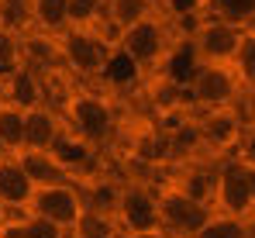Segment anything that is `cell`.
I'll use <instances>...</instances> for the list:
<instances>
[{
	"instance_id": "cell-1",
	"label": "cell",
	"mask_w": 255,
	"mask_h": 238,
	"mask_svg": "<svg viewBox=\"0 0 255 238\" xmlns=\"http://www.w3.org/2000/svg\"><path fill=\"white\" fill-rule=\"evenodd\" d=\"M59 114H62L66 131H69L73 138L86 142L90 149L104 145V142L114 135V128H118L114 100L104 97V93H97V90H69V93L62 97Z\"/></svg>"
},
{
	"instance_id": "cell-2",
	"label": "cell",
	"mask_w": 255,
	"mask_h": 238,
	"mask_svg": "<svg viewBox=\"0 0 255 238\" xmlns=\"http://www.w3.org/2000/svg\"><path fill=\"white\" fill-rule=\"evenodd\" d=\"M114 48L125 55L128 62H134L141 73L155 69L162 62H169L172 41H169V24L162 21V14H152L145 21H134L121 31H114Z\"/></svg>"
},
{
	"instance_id": "cell-3",
	"label": "cell",
	"mask_w": 255,
	"mask_h": 238,
	"mask_svg": "<svg viewBox=\"0 0 255 238\" xmlns=\"http://www.w3.org/2000/svg\"><path fill=\"white\" fill-rule=\"evenodd\" d=\"M183 97L193 111H214V107H235V100L245 97V83L235 73V66H214L197 62L193 73L183 83Z\"/></svg>"
},
{
	"instance_id": "cell-4",
	"label": "cell",
	"mask_w": 255,
	"mask_h": 238,
	"mask_svg": "<svg viewBox=\"0 0 255 238\" xmlns=\"http://www.w3.org/2000/svg\"><path fill=\"white\" fill-rule=\"evenodd\" d=\"M111 55H114V38L100 28H66L59 35V62L73 76L100 79Z\"/></svg>"
},
{
	"instance_id": "cell-5",
	"label": "cell",
	"mask_w": 255,
	"mask_h": 238,
	"mask_svg": "<svg viewBox=\"0 0 255 238\" xmlns=\"http://www.w3.org/2000/svg\"><path fill=\"white\" fill-rule=\"evenodd\" d=\"M249 28H238L224 17H214L207 14L204 21H197L193 35H190V48H193V59L197 62H214V66H231L242 38H245Z\"/></svg>"
},
{
	"instance_id": "cell-6",
	"label": "cell",
	"mask_w": 255,
	"mask_h": 238,
	"mask_svg": "<svg viewBox=\"0 0 255 238\" xmlns=\"http://www.w3.org/2000/svg\"><path fill=\"white\" fill-rule=\"evenodd\" d=\"M155 200H159V225H162V232H169V235L197 238V232L207 225V218L214 214L211 207L190 200L172 180H166V183L155 187Z\"/></svg>"
},
{
	"instance_id": "cell-7",
	"label": "cell",
	"mask_w": 255,
	"mask_h": 238,
	"mask_svg": "<svg viewBox=\"0 0 255 238\" xmlns=\"http://www.w3.org/2000/svg\"><path fill=\"white\" fill-rule=\"evenodd\" d=\"M83 211H86L83 187H76L73 180H66V183H52V187H35L31 204H28V214L52 221V225L62 228L66 235L73 232V225L80 221Z\"/></svg>"
},
{
	"instance_id": "cell-8",
	"label": "cell",
	"mask_w": 255,
	"mask_h": 238,
	"mask_svg": "<svg viewBox=\"0 0 255 238\" xmlns=\"http://www.w3.org/2000/svg\"><path fill=\"white\" fill-rule=\"evenodd\" d=\"M114 221L121 228V235H138V232H155L159 225V200L155 187H148L145 180H128L121 183V194L114 204Z\"/></svg>"
},
{
	"instance_id": "cell-9",
	"label": "cell",
	"mask_w": 255,
	"mask_h": 238,
	"mask_svg": "<svg viewBox=\"0 0 255 238\" xmlns=\"http://www.w3.org/2000/svg\"><path fill=\"white\" fill-rule=\"evenodd\" d=\"M197 131H200V142H204V152L214 156H228V152H238V142H242V131H245V118H242V107H214V111H197Z\"/></svg>"
},
{
	"instance_id": "cell-10",
	"label": "cell",
	"mask_w": 255,
	"mask_h": 238,
	"mask_svg": "<svg viewBox=\"0 0 255 238\" xmlns=\"http://www.w3.org/2000/svg\"><path fill=\"white\" fill-rule=\"evenodd\" d=\"M211 211L217 214H231L242 221H255L252 211V194H249V180H245V166L242 159H224V166L214 176V204Z\"/></svg>"
},
{
	"instance_id": "cell-11",
	"label": "cell",
	"mask_w": 255,
	"mask_h": 238,
	"mask_svg": "<svg viewBox=\"0 0 255 238\" xmlns=\"http://www.w3.org/2000/svg\"><path fill=\"white\" fill-rule=\"evenodd\" d=\"M62 135L66 124L55 104H38L24 111V152H52Z\"/></svg>"
},
{
	"instance_id": "cell-12",
	"label": "cell",
	"mask_w": 255,
	"mask_h": 238,
	"mask_svg": "<svg viewBox=\"0 0 255 238\" xmlns=\"http://www.w3.org/2000/svg\"><path fill=\"white\" fill-rule=\"evenodd\" d=\"M48 97V83L42 79V73H35V69H17L14 76H7L0 83V100H7V104H14V107H21V111H28V107H38V104H48L45 100Z\"/></svg>"
},
{
	"instance_id": "cell-13",
	"label": "cell",
	"mask_w": 255,
	"mask_h": 238,
	"mask_svg": "<svg viewBox=\"0 0 255 238\" xmlns=\"http://www.w3.org/2000/svg\"><path fill=\"white\" fill-rule=\"evenodd\" d=\"M35 194V183L28 180V173L21 169V162L14 156H0V204L7 211H28Z\"/></svg>"
},
{
	"instance_id": "cell-14",
	"label": "cell",
	"mask_w": 255,
	"mask_h": 238,
	"mask_svg": "<svg viewBox=\"0 0 255 238\" xmlns=\"http://www.w3.org/2000/svg\"><path fill=\"white\" fill-rule=\"evenodd\" d=\"M21 162V169L28 173V180L35 183V187H52V183H66V180H73L66 169H62V162L55 159V152H21V156H14Z\"/></svg>"
},
{
	"instance_id": "cell-15",
	"label": "cell",
	"mask_w": 255,
	"mask_h": 238,
	"mask_svg": "<svg viewBox=\"0 0 255 238\" xmlns=\"http://www.w3.org/2000/svg\"><path fill=\"white\" fill-rule=\"evenodd\" d=\"M28 14L35 31L42 35H62L69 28V0H28Z\"/></svg>"
},
{
	"instance_id": "cell-16",
	"label": "cell",
	"mask_w": 255,
	"mask_h": 238,
	"mask_svg": "<svg viewBox=\"0 0 255 238\" xmlns=\"http://www.w3.org/2000/svg\"><path fill=\"white\" fill-rule=\"evenodd\" d=\"M24 152V111L0 100V156Z\"/></svg>"
},
{
	"instance_id": "cell-17",
	"label": "cell",
	"mask_w": 255,
	"mask_h": 238,
	"mask_svg": "<svg viewBox=\"0 0 255 238\" xmlns=\"http://www.w3.org/2000/svg\"><path fill=\"white\" fill-rule=\"evenodd\" d=\"M214 176H217V169H207V166H190V169H183L172 183H176V187H179L190 200H197V204L211 207V204H214Z\"/></svg>"
},
{
	"instance_id": "cell-18",
	"label": "cell",
	"mask_w": 255,
	"mask_h": 238,
	"mask_svg": "<svg viewBox=\"0 0 255 238\" xmlns=\"http://www.w3.org/2000/svg\"><path fill=\"white\" fill-rule=\"evenodd\" d=\"M155 14V0H107V10H104V21L121 31L134 21H145Z\"/></svg>"
},
{
	"instance_id": "cell-19",
	"label": "cell",
	"mask_w": 255,
	"mask_h": 238,
	"mask_svg": "<svg viewBox=\"0 0 255 238\" xmlns=\"http://www.w3.org/2000/svg\"><path fill=\"white\" fill-rule=\"evenodd\" d=\"M69 238H121V228H118L114 214H100V211L86 207L80 221L73 225Z\"/></svg>"
},
{
	"instance_id": "cell-20",
	"label": "cell",
	"mask_w": 255,
	"mask_h": 238,
	"mask_svg": "<svg viewBox=\"0 0 255 238\" xmlns=\"http://www.w3.org/2000/svg\"><path fill=\"white\" fill-rule=\"evenodd\" d=\"M17 69H24V35L0 28V83L14 76Z\"/></svg>"
},
{
	"instance_id": "cell-21",
	"label": "cell",
	"mask_w": 255,
	"mask_h": 238,
	"mask_svg": "<svg viewBox=\"0 0 255 238\" xmlns=\"http://www.w3.org/2000/svg\"><path fill=\"white\" fill-rule=\"evenodd\" d=\"M197 238H252V221H242V218L214 211L207 218V225L197 232Z\"/></svg>"
},
{
	"instance_id": "cell-22",
	"label": "cell",
	"mask_w": 255,
	"mask_h": 238,
	"mask_svg": "<svg viewBox=\"0 0 255 238\" xmlns=\"http://www.w3.org/2000/svg\"><path fill=\"white\" fill-rule=\"evenodd\" d=\"M107 0H69V28H100L104 31Z\"/></svg>"
},
{
	"instance_id": "cell-23",
	"label": "cell",
	"mask_w": 255,
	"mask_h": 238,
	"mask_svg": "<svg viewBox=\"0 0 255 238\" xmlns=\"http://www.w3.org/2000/svg\"><path fill=\"white\" fill-rule=\"evenodd\" d=\"M214 17H224L238 28H255V0H207Z\"/></svg>"
},
{
	"instance_id": "cell-24",
	"label": "cell",
	"mask_w": 255,
	"mask_h": 238,
	"mask_svg": "<svg viewBox=\"0 0 255 238\" xmlns=\"http://www.w3.org/2000/svg\"><path fill=\"white\" fill-rule=\"evenodd\" d=\"M138 66L134 62H128L125 55L114 48V55L107 59V66H104V73H100V79L107 83V86H125V83H131V79H138Z\"/></svg>"
},
{
	"instance_id": "cell-25",
	"label": "cell",
	"mask_w": 255,
	"mask_h": 238,
	"mask_svg": "<svg viewBox=\"0 0 255 238\" xmlns=\"http://www.w3.org/2000/svg\"><path fill=\"white\" fill-rule=\"evenodd\" d=\"M235 73L242 76L245 86H255V28L245 31V38H242V48H238V55H235Z\"/></svg>"
},
{
	"instance_id": "cell-26",
	"label": "cell",
	"mask_w": 255,
	"mask_h": 238,
	"mask_svg": "<svg viewBox=\"0 0 255 238\" xmlns=\"http://www.w3.org/2000/svg\"><path fill=\"white\" fill-rule=\"evenodd\" d=\"M238 159L255 166V121H245V131H242V142H238Z\"/></svg>"
},
{
	"instance_id": "cell-27",
	"label": "cell",
	"mask_w": 255,
	"mask_h": 238,
	"mask_svg": "<svg viewBox=\"0 0 255 238\" xmlns=\"http://www.w3.org/2000/svg\"><path fill=\"white\" fill-rule=\"evenodd\" d=\"M0 238H31V228H28V218H7L0 225Z\"/></svg>"
},
{
	"instance_id": "cell-28",
	"label": "cell",
	"mask_w": 255,
	"mask_h": 238,
	"mask_svg": "<svg viewBox=\"0 0 255 238\" xmlns=\"http://www.w3.org/2000/svg\"><path fill=\"white\" fill-rule=\"evenodd\" d=\"M238 159V156H235ZM245 166V180H249V194H252V211H255V166L252 162H242Z\"/></svg>"
},
{
	"instance_id": "cell-29",
	"label": "cell",
	"mask_w": 255,
	"mask_h": 238,
	"mask_svg": "<svg viewBox=\"0 0 255 238\" xmlns=\"http://www.w3.org/2000/svg\"><path fill=\"white\" fill-rule=\"evenodd\" d=\"M125 238H169L162 228H155V232H138V235H125Z\"/></svg>"
},
{
	"instance_id": "cell-30",
	"label": "cell",
	"mask_w": 255,
	"mask_h": 238,
	"mask_svg": "<svg viewBox=\"0 0 255 238\" xmlns=\"http://www.w3.org/2000/svg\"><path fill=\"white\" fill-rule=\"evenodd\" d=\"M7 218H10V211H7V207H3V204H0V225H3V221H7Z\"/></svg>"
},
{
	"instance_id": "cell-31",
	"label": "cell",
	"mask_w": 255,
	"mask_h": 238,
	"mask_svg": "<svg viewBox=\"0 0 255 238\" xmlns=\"http://www.w3.org/2000/svg\"><path fill=\"white\" fill-rule=\"evenodd\" d=\"M166 235H169V232H166ZM169 238H183V235H169Z\"/></svg>"
},
{
	"instance_id": "cell-32",
	"label": "cell",
	"mask_w": 255,
	"mask_h": 238,
	"mask_svg": "<svg viewBox=\"0 0 255 238\" xmlns=\"http://www.w3.org/2000/svg\"><path fill=\"white\" fill-rule=\"evenodd\" d=\"M204 3H207V0H204Z\"/></svg>"
},
{
	"instance_id": "cell-33",
	"label": "cell",
	"mask_w": 255,
	"mask_h": 238,
	"mask_svg": "<svg viewBox=\"0 0 255 238\" xmlns=\"http://www.w3.org/2000/svg\"><path fill=\"white\" fill-rule=\"evenodd\" d=\"M121 238H125V235H121Z\"/></svg>"
}]
</instances>
